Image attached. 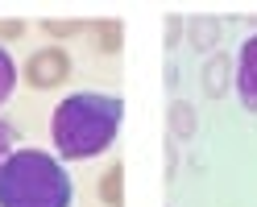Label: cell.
<instances>
[{"label":"cell","mask_w":257,"mask_h":207,"mask_svg":"<svg viewBox=\"0 0 257 207\" xmlns=\"http://www.w3.org/2000/svg\"><path fill=\"white\" fill-rule=\"evenodd\" d=\"M75 182L46 149H13L0 162V207H71Z\"/></svg>","instance_id":"obj_2"},{"label":"cell","mask_w":257,"mask_h":207,"mask_svg":"<svg viewBox=\"0 0 257 207\" xmlns=\"http://www.w3.org/2000/svg\"><path fill=\"white\" fill-rule=\"evenodd\" d=\"M120 182H124V166H120V162H112V166L104 170V178H100V199H104L108 207H120V203H124Z\"/></svg>","instance_id":"obj_5"},{"label":"cell","mask_w":257,"mask_h":207,"mask_svg":"<svg viewBox=\"0 0 257 207\" xmlns=\"http://www.w3.org/2000/svg\"><path fill=\"white\" fill-rule=\"evenodd\" d=\"M13 145H17V129H13L9 120H0V162L13 153Z\"/></svg>","instance_id":"obj_12"},{"label":"cell","mask_w":257,"mask_h":207,"mask_svg":"<svg viewBox=\"0 0 257 207\" xmlns=\"http://www.w3.org/2000/svg\"><path fill=\"white\" fill-rule=\"evenodd\" d=\"M91 42L100 46L104 54H116L120 50V21H95L91 25Z\"/></svg>","instance_id":"obj_6"},{"label":"cell","mask_w":257,"mask_h":207,"mask_svg":"<svg viewBox=\"0 0 257 207\" xmlns=\"http://www.w3.org/2000/svg\"><path fill=\"white\" fill-rule=\"evenodd\" d=\"M79 29H83L79 21H46V34L50 38H75Z\"/></svg>","instance_id":"obj_11"},{"label":"cell","mask_w":257,"mask_h":207,"mask_svg":"<svg viewBox=\"0 0 257 207\" xmlns=\"http://www.w3.org/2000/svg\"><path fill=\"white\" fill-rule=\"evenodd\" d=\"M21 34H25L21 21H0V42H17Z\"/></svg>","instance_id":"obj_13"},{"label":"cell","mask_w":257,"mask_h":207,"mask_svg":"<svg viewBox=\"0 0 257 207\" xmlns=\"http://www.w3.org/2000/svg\"><path fill=\"white\" fill-rule=\"evenodd\" d=\"M13 87H17V62H13V54L0 46V104L13 95Z\"/></svg>","instance_id":"obj_9"},{"label":"cell","mask_w":257,"mask_h":207,"mask_svg":"<svg viewBox=\"0 0 257 207\" xmlns=\"http://www.w3.org/2000/svg\"><path fill=\"white\" fill-rule=\"evenodd\" d=\"M124 120V100L108 91H75L67 95L54 116H50V137L58 149V162H87L104 153L120 133Z\"/></svg>","instance_id":"obj_1"},{"label":"cell","mask_w":257,"mask_h":207,"mask_svg":"<svg viewBox=\"0 0 257 207\" xmlns=\"http://www.w3.org/2000/svg\"><path fill=\"white\" fill-rule=\"evenodd\" d=\"M216 38H220V21H212V17L191 21V46H195V50H212Z\"/></svg>","instance_id":"obj_7"},{"label":"cell","mask_w":257,"mask_h":207,"mask_svg":"<svg viewBox=\"0 0 257 207\" xmlns=\"http://www.w3.org/2000/svg\"><path fill=\"white\" fill-rule=\"evenodd\" d=\"M236 95L245 104V112H257V34L245 38L236 54Z\"/></svg>","instance_id":"obj_4"},{"label":"cell","mask_w":257,"mask_h":207,"mask_svg":"<svg viewBox=\"0 0 257 207\" xmlns=\"http://www.w3.org/2000/svg\"><path fill=\"white\" fill-rule=\"evenodd\" d=\"M170 129H174V137H191V133H195V112H191V104L174 100V108H170Z\"/></svg>","instance_id":"obj_8"},{"label":"cell","mask_w":257,"mask_h":207,"mask_svg":"<svg viewBox=\"0 0 257 207\" xmlns=\"http://www.w3.org/2000/svg\"><path fill=\"white\" fill-rule=\"evenodd\" d=\"M207 95H224V75H228V58L224 54H216L212 62H207Z\"/></svg>","instance_id":"obj_10"},{"label":"cell","mask_w":257,"mask_h":207,"mask_svg":"<svg viewBox=\"0 0 257 207\" xmlns=\"http://www.w3.org/2000/svg\"><path fill=\"white\" fill-rule=\"evenodd\" d=\"M67 75H71V54L62 50V46H46V50L29 54V62H25V79H29V87H38V91L58 87Z\"/></svg>","instance_id":"obj_3"}]
</instances>
